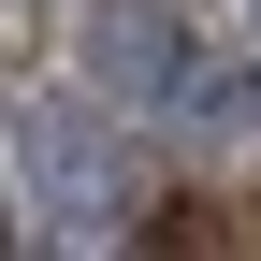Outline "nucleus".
<instances>
[{
	"mask_svg": "<svg viewBox=\"0 0 261 261\" xmlns=\"http://www.w3.org/2000/svg\"><path fill=\"white\" fill-rule=\"evenodd\" d=\"M102 73L116 87H160V73H174V29H160V15H102Z\"/></svg>",
	"mask_w": 261,
	"mask_h": 261,
	"instance_id": "1",
	"label": "nucleus"
}]
</instances>
